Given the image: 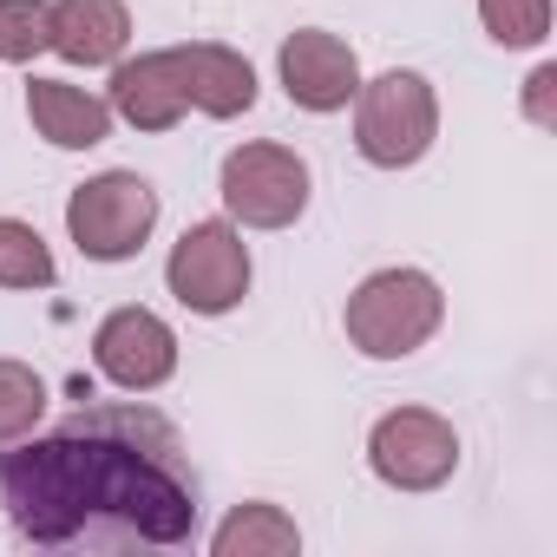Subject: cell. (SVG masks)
Segmentation results:
<instances>
[{"label": "cell", "instance_id": "obj_14", "mask_svg": "<svg viewBox=\"0 0 557 557\" xmlns=\"http://www.w3.org/2000/svg\"><path fill=\"white\" fill-rule=\"evenodd\" d=\"M210 550L216 557H289L302 550V524L283 505L249 498V505H230V518L210 531Z\"/></svg>", "mask_w": 557, "mask_h": 557}, {"label": "cell", "instance_id": "obj_18", "mask_svg": "<svg viewBox=\"0 0 557 557\" xmlns=\"http://www.w3.org/2000/svg\"><path fill=\"white\" fill-rule=\"evenodd\" d=\"M53 53V0H0V66H34Z\"/></svg>", "mask_w": 557, "mask_h": 557}, {"label": "cell", "instance_id": "obj_17", "mask_svg": "<svg viewBox=\"0 0 557 557\" xmlns=\"http://www.w3.org/2000/svg\"><path fill=\"white\" fill-rule=\"evenodd\" d=\"M479 27L505 53H537L550 40V0H479Z\"/></svg>", "mask_w": 557, "mask_h": 557}, {"label": "cell", "instance_id": "obj_15", "mask_svg": "<svg viewBox=\"0 0 557 557\" xmlns=\"http://www.w3.org/2000/svg\"><path fill=\"white\" fill-rule=\"evenodd\" d=\"M60 283V262L53 243L27 223V216H0V289H53Z\"/></svg>", "mask_w": 557, "mask_h": 557}, {"label": "cell", "instance_id": "obj_10", "mask_svg": "<svg viewBox=\"0 0 557 557\" xmlns=\"http://www.w3.org/2000/svg\"><path fill=\"white\" fill-rule=\"evenodd\" d=\"M106 106H112V119H119V125H132V132H177L190 106H184V79H177L171 47L125 53V60L112 66Z\"/></svg>", "mask_w": 557, "mask_h": 557}, {"label": "cell", "instance_id": "obj_1", "mask_svg": "<svg viewBox=\"0 0 557 557\" xmlns=\"http://www.w3.org/2000/svg\"><path fill=\"white\" fill-rule=\"evenodd\" d=\"M0 505L40 550H177L197 537V479L177 426L132 400L66 413L0 453Z\"/></svg>", "mask_w": 557, "mask_h": 557}, {"label": "cell", "instance_id": "obj_3", "mask_svg": "<svg viewBox=\"0 0 557 557\" xmlns=\"http://www.w3.org/2000/svg\"><path fill=\"white\" fill-rule=\"evenodd\" d=\"M440 138V92L413 66H387L355 92V151L374 171H413Z\"/></svg>", "mask_w": 557, "mask_h": 557}, {"label": "cell", "instance_id": "obj_9", "mask_svg": "<svg viewBox=\"0 0 557 557\" xmlns=\"http://www.w3.org/2000/svg\"><path fill=\"white\" fill-rule=\"evenodd\" d=\"M275 79H283V92H289L296 112L329 119V112L355 106V92H361V53L342 34H329V27H296L283 40V53H275Z\"/></svg>", "mask_w": 557, "mask_h": 557}, {"label": "cell", "instance_id": "obj_13", "mask_svg": "<svg viewBox=\"0 0 557 557\" xmlns=\"http://www.w3.org/2000/svg\"><path fill=\"white\" fill-rule=\"evenodd\" d=\"M132 47V8L125 0H53V53L66 66H119Z\"/></svg>", "mask_w": 557, "mask_h": 557}, {"label": "cell", "instance_id": "obj_4", "mask_svg": "<svg viewBox=\"0 0 557 557\" xmlns=\"http://www.w3.org/2000/svg\"><path fill=\"white\" fill-rule=\"evenodd\" d=\"M216 197L223 216L236 230H296L309 216L315 197V171L296 145H275V138H249L223 158L216 171Z\"/></svg>", "mask_w": 557, "mask_h": 557}, {"label": "cell", "instance_id": "obj_7", "mask_svg": "<svg viewBox=\"0 0 557 557\" xmlns=\"http://www.w3.org/2000/svg\"><path fill=\"white\" fill-rule=\"evenodd\" d=\"M368 472L387 492H440L459 472V426L433 407H387L368 426Z\"/></svg>", "mask_w": 557, "mask_h": 557}, {"label": "cell", "instance_id": "obj_5", "mask_svg": "<svg viewBox=\"0 0 557 557\" xmlns=\"http://www.w3.org/2000/svg\"><path fill=\"white\" fill-rule=\"evenodd\" d=\"M249 283H256V262H249V243H243V230L230 216L190 223L164 256V289L177 296V309H190L203 322L236 315Z\"/></svg>", "mask_w": 557, "mask_h": 557}, {"label": "cell", "instance_id": "obj_8", "mask_svg": "<svg viewBox=\"0 0 557 557\" xmlns=\"http://www.w3.org/2000/svg\"><path fill=\"white\" fill-rule=\"evenodd\" d=\"M92 368L99 381H112L119 394H158L171 387L177 374V329L145 309V302H125L112 309L99 329H92Z\"/></svg>", "mask_w": 557, "mask_h": 557}, {"label": "cell", "instance_id": "obj_16", "mask_svg": "<svg viewBox=\"0 0 557 557\" xmlns=\"http://www.w3.org/2000/svg\"><path fill=\"white\" fill-rule=\"evenodd\" d=\"M47 381L27 368V361H14V355H0V453H8L14 440H27V433H40V420H47Z\"/></svg>", "mask_w": 557, "mask_h": 557}, {"label": "cell", "instance_id": "obj_12", "mask_svg": "<svg viewBox=\"0 0 557 557\" xmlns=\"http://www.w3.org/2000/svg\"><path fill=\"white\" fill-rule=\"evenodd\" d=\"M27 125L53 145V151H92V145H106L112 138V106H106V92H92V86H79V79H27Z\"/></svg>", "mask_w": 557, "mask_h": 557}, {"label": "cell", "instance_id": "obj_6", "mask_svg": "<svg viewBox=\"0 0 557 557\" xmlns=\"http://www.w3.org/2000/svg\"><path fill=\"white\" fill-rule=\"evenodd\" d=\"M158 184L138 171H99L66 197V236L86 262H132L158 230Z\"/></svg>", "mask_w": 557, "mask_h": 557}, {"label": "cell", "instance_id": "obj_11", "mask_svg": "<svg viewBox=\"0 0 557 557\" xmlns=\"http://www.w3.org/2000/svg\"><path fill=\"white\" fill-rule=\"evenodd\" d=\"M171 60H177V79H184V106L203 112V119H243L262 92L256 66L223 40H184V47H171Z\"/></svg>", "mask_w": 557, "mask_h": 557}, {"label": "cell", "instance_id": "obj_2", "mask_svg": "<svg viewBox=\"0 0 557 557\" xmlns=\"http://www.w3.org/2000/svg\"><path fill=\"white\" fill-rule=\"evenodd\" d=\"M440 322H446V289L433 283L426 269H413V262L361 275L355 296L342 302V335L368 361H407V355H420L440 335Z\"/></svg>", "mask_w": 557, "mask_h": 557}, {"label": "cell", "instance_id": "obj_19", "mask_svg": "<svg viewBox=\"0 0 557 557\" xmlns=\"http://www.w3.org/2000/svg\"><path fill=\"white\" fill-rule=\"evenodd\" d=\"M524 119H531L537 132H557V66H550V60L531 66V79H524Z\"/></svg>", "mask_w": 557, "mask_h": 557}]
</instances>
